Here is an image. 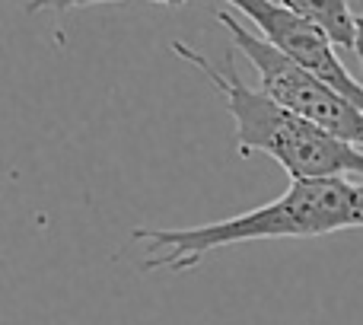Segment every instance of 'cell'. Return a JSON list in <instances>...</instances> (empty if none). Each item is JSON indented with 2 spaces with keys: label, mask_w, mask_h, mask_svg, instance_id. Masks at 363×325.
I'll list each match as a JSON object with an SVG mask.
<instances>
[{
  "label": "cell",
  "mask_w": 363,
  "mask_h": 325,
  "mask_svg": "<svg viewBox=\"0 0 363 325\" xmlns=\"http://www.w3.org/2000/svg\"><path fill=\"white\" fill-rule=\"evenodd\" d=\"M341 230H363V179L354 182V175L294 179L281 198L255 211L185 230L138 226L131 243H147L150 249L144 271H191L204 255L226 246L255 239H315Z\"/></svg>",
  "instance_id": "obj_1"
},
{
  "label": "cell",
  "mask_w": 363,
  "mask_h": 325,
  "mask_svg": "<svg viewBox=\"0 0 363 325\" xmlns=\"http://www.w3.org/2000/svg\"><path fill=\"white\" fill-rule=\"evenodd\" d=\"M169 48L176 57L201 70V77H207V83L223 96L226 112L236 121L239 157L268 153L271 160L281 162L290 179H322V175H357L363 179L360 147L335 138L322 125L281 106L262 87L252 89L249 83H242L230 55H226V67L220 70L185 42H172Z\"/></svg>",
  "instance_id": "obj_2"
},
{
  "label": "cell",
  "mask_w": 363,
  "mask_h": 325,
  "mask_svg": "<svg viewBox=\"0 0 363 325\" xmlns=\"http://www.w3.org/2000/svg\"><path fill=\"white\" fill-rule=\"evenodd\" d=\"M217 23L230 32L233 45L249 57V64L255 67L258 80H262L258 87L271 99H277L281 106L294 109L303 119L315 121L325 131H332L335 138L363 150V109L357 102H351L338 89L328 87L325 80H319L306 67H300L294 57L277 51L264 35H258L255 29L239 23L230 10H217Z\"/></svg>",
  "instance_id": "obj_3"
},
{
  "label": "cell",
  "mask_w": 363,
  "mask_h": 325,
  "mask_svg": "<svg viewBox=\"0 0 363 325\" xmlns=\"http://www.w3.org/2000/svg\"><path fill=\"white\" fill-rule=\"evenodd\" d=\"M223 4H230L242 16H249L258 35L268 38L277 51L294 57L300 67H306L309 74L325 80L332 89H338L341 96H347L363 109V80H357L345 67V61L335 51V38L319 23H313L309 16H300L296 10L284 6L281 0H223Z\"/></svg>",
  "instance_id": "obj_4"
},
{
  "label": "cell",
  "mask_w": 363,
  "mask_h": 325,
  "mask_svg": "<svg viewBox=\"0 0 363 325\" xmlns=\"http://www.w3.org/2000/svg\"><path fill=\"white\" fill-rule=\"evenodd\" d=\"M284 6L296 10L300 16H309L319 23L328 35L335 38L338 48L354 51V38H357V16L351 13L347 0H281Z\"/></svg>",
  "instance_id": "obj_5"
},
{
  "label": "cell",
  "mask_w": 363,
  "mask_h": 325,
  "mask_svg": "<svg viewBox=\"0 0 363 325\" xmlns=\"http://www.w3.org/2000/svg\"><path fill=\"white\" fill-rule=\"evenodd\" d=\"M96 4H131V0H29L26 10L29 13H67L80 10V6H96ZM140 4H163V6H185L188 0H140Z\"/></svg>",
  "instance_id": "obj_6"
},
{
  "label": "cell",
  "mask_w": 363,
  "mask_h": 325,
  "mask_svg": "<svg viewBox=\"0 0 363 325\" xmlns=\"http://www.w3.org/2000/svg\"><path fill=\"white\" fill-rule=\"evenodd\" d=\"M354 55H357V64H360V80H363V13L357 16V38H354Z\"/></svg>",
  "instance_id": "obj_7"
}]
</instances>
